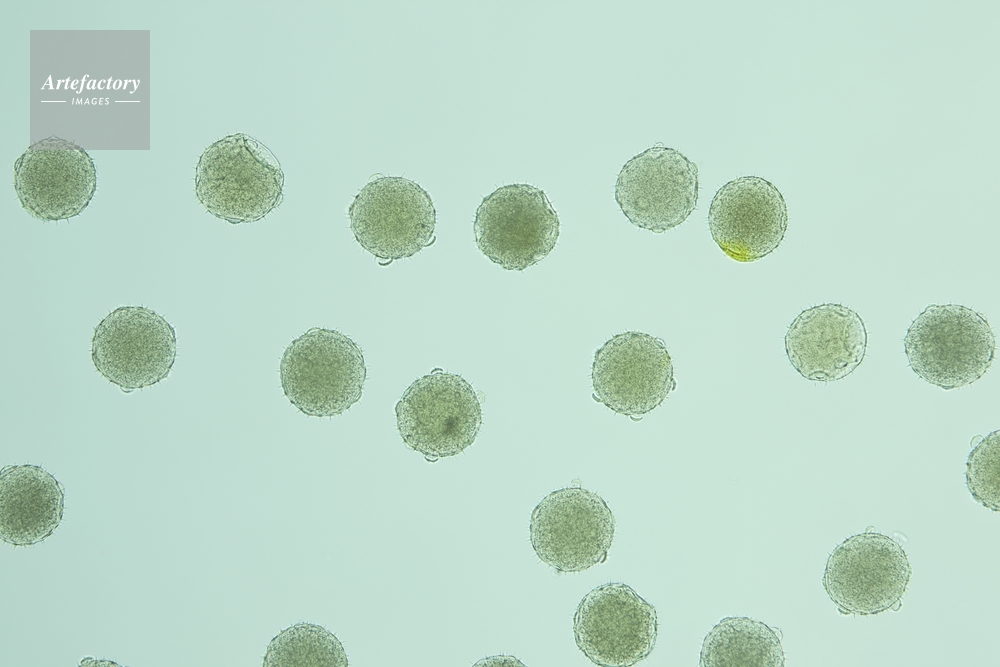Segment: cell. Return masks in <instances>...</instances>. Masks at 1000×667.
Instances as JSON below:
<instances>
[{"label": "cell", "mask_w": 1000, "mask_h": 667, "mask_svg": "<svg viewBox=\"0 0 1000 667\" xmlns=\"http://www.w3.org/2000/svg\"><path fill=\"white\" fill-rule=\"evenodd\" d=\"M285 175L268 147L245 133L208 146L195 169V193L213 216L231 224L252 223L283 200Z\"/></svg>", "instance_id": "obj_1"}, {"label": "cell", "mask_w": 1000, "mask_h": 667, "mask_svg": "<svg viewBox=\"0 0 1000 667\" xmlns=\"http://www.w3.org/2000/svg\"><path fill=\"white\" fill-rule=\"evenodd\" d=\"M911 369L944 390L980 379L995 357L996 339L986 317L958 304L928 305L904 338Z\"/></svg>", "instance_id": "obj_2"}, {"label": "cell", "mask_w": 1000, "mask_h": 667, "mask_svg": "<svg viewBox=\"0 0 1000 667\" xmlns=\"http://www.w3.org/2000/svg\"><path fill=\"white\" fill-rule=\"evenodd\" d=\"M367 369L361 348L345 334L314 327L284 350V395L307 416L340 415L362 396Z\"/></svg>", "instance_id": "obj_3"}, {"label": "cell", "mask_w": 1000, "mask_h": 667, "mask_svg": "<svg viewBox=\"0 0 1000 667\" xmlns=\"http://www.w3.org/2000/svg\"><path fill=\"white\" fill-rule=\"evenodd\" d=\"M395 414L403 442L429 461L463 452L482 425L481 405L472 385L442 369L412 382L396 403Z\"/></svg>", "instance_id": "obj_4"}, {"label": "cell", "mask_w": 1000, "mask_h": 667, "mask_svg": "<svg viewBox=\"0 0 1000 667\" xmlns=\"http://www.w3.org/2000/svg\"><path fill=\"white\" fill-rule=\"evenodd\" d=\"M356 241L376 258H408L435 242L436 209L428 192L401 176L369 181L349 206Z\"/></svg>", "instance_id": "obj_5"}, {"label": "cell", "mask_w": 1000, "mask_h": 667, "mask_svg": "<svg viewBox=\"0 0 1000 667\" xmlns=\"http://www.w3.org/2000/svg\"><path fill=\"white\" fill-rule=\"evenodd\" d=\"M615 517L597 493L580 486L552 491L531 513L530 542L536 555L560 572H580L607 559Z\"/></svg>", "instance_id": "obj_6"}, {"label": "cell", "mask_w": 1000, "mask_h": 667, "mask_svg": "<svg viewBox=\"0 0 1000 667\" xmlns=\"http://www.w3.org/2000/svg\"><path fill=\"white\" fill-rule=\"evenodd\" d=\"M473 229L477 248L490 261L505 270L523 271L555 248L560 221L543 190L513 183L483 198Z\"/></svg>", "instance_id": "obj_7"}, {"label": "cell", "mask_w": 1000, "mask_h": 667, "mask_svg": "<svg viewBox=\"0 0 1000 667\" xmlns=\"http://www.w3.org/2000/svg\"><path fill=\"white\" fill-rule=\"evenodd\" d=\"M911 566L899 542L866 531L838 544L826 561L822 584L844 614L875 615L893 608L910 581Z\"/></svg>", "instance_id": "obj_8"}, {"label": "cell", "mask_w": 1000, "mask_h": 667, "mask_svg": "<svg viewBox=\"0 0 1000 667\" xmlns=\"http://www.w3.org/2000/svg\"><path fill=\"white\" fill-rule=\"evenodd\" d=\"M176 354L173 326L143 306H121L110 312L96 326L91 343L96 370L126 393L167 378Z\"/></svg>", "instance_id": "obj_9"}, {"label": "cell", "mask_w": 1000, "mask_h": 667, "mask_svg": "<svg viewBox=\"0 0 1000 667\" xmlns=\"http://www.w3.org/2000/svg\"><path fill=\"white\" fill-rule=\"evenodd\" d=\"M573 633L579 650L594 664L633 666L655 647L657 612L629 585L608 582L582 598L573 617Z\"/></svg>", "instance_id": "obj_10"}, {"label": "cell", "mask_w": 1000, "mask_h": 667, "mask_svg": "<svg viewBox=\"0 0 1000 667\" xmlns=\"http://www.w3.org/2000/svg\"><path fill=\"white\" fill-rule=\"evenodd\" d=\"M591 379L595 400L633 420L660 406L676 388L664 341L639 331L604 342L595 351Z\"/></svg>", "instance_id": "obj_11"}, {"label": "cell", "mask_w": 1000, "mask_h": 667, "mask_svg": "<svg viewBox=\"0 0 1000 667\" xmlns=\"http://www.w3.org/2000/svg\"><path fill=\"white\" fill-rule=\"evenodd\" d=\"M698 167L680 151L661 145L629 159L618 173L615 200L633 225L663 233L697 208Z\"/></svg>", "instance_id": "obj_12"}, {"label": "cell", "mask_w": 1000, "mask_h": 667, "mask_svg": "<svg viewBox=\"0 0 1000 667\" xmlns=\"http://www.w3.org/2000/svg\"><path fill=\"white\" fill-rule=\"evenodd\" d=\"M14 188L22 207L44 221L80 215L97 188L91 156L74 142L50 136L33 143L14 164Z\"/></svg>", "instance_id": "obj_13"}, {"label": "cell", "mask_w": 1000, "mask_h": 667, "mask_svg": "<svg viewBox=\"0 0 1000 667\" xmlns=\"http://www.w3.org/2000/svg\"><path fill=\"white\" fill-rule=\"evenodd\" d=\"M713 240L731 259L755 262L776 250L788 226L780 190L763 177H737L721 186L708 210Z\"/></svg>", "instance_id": "obj_14"}, {"label": "cell", "mask_w": 1000, "mask_h": 667, "mask_svg": "<svg viewBox=\"0 0 1000 667\" xmlns=\"http://www.w3.org/2000/svg\"><path fill=\"white\" fill-rule=\"evenodd\" d=\"M784 344L789 362L802 377L834 382L862 363L868 333L856 311L840 303H823L794 318Z\"/></svg>", "instance_id": "obj_15"}, {"label": "cell", "mask_w": 1000, "mask_h": 667, "mask_svg": "<svg viewBox=\"0 0 1000 667\" xmlns=\"http://www.w3.org/2000/svg\"><path fill=\"white\" fill-rule=\"evenodd\" d=\"M0 536L15 546L43 542L60 525L64 490L38 465H8L0 474Z\"/></svg>", "instance_id": "obj_16"}, {"label": "cell", "mask_w": 1000, "mask_h": 667, "mask_svg": "<svg viewBox=\"0 0 1000 667\" xmlns=\"http://www.w3.org/2000/svg\"><path fill=\"white\" fill-rule=\"evenodd\" d=\"M780 638L762 621L746 616L726 617L705 636L699 665L704 667H782Z\"/></svg>", "instance_id": "obj_17"}, {"label": "cell", "mask_w": 1000, "mask_h": 667, "mask_svg": "<svg viewBox=\"0 0 1000 667\" xmlns=\"http://www.w3.org/2000/svg\"><path fill=\"white\" fill-rule=\"evenodd\" d=\"M264 667H347L348 659L338 638L324 627L310 623L291 626L275 636Z\"/></svg>", "instance_id": "obj_18"}, {"label": "cell", "mask_w": 1000, "mask_h": 667, "mask_svg": "<svg viewBox=\"0 0 1000 667\" xmlns=\"http://www.w3.org/2000/svg\"><path fill=\"white\" fill-rule=\"evenodd\" d=\"M1000 431L982 438L966 462V485L972 497L984 507L998 512L1000 507Z\"/></svg>", "instance_id": "obj_19"}]
</instances>
